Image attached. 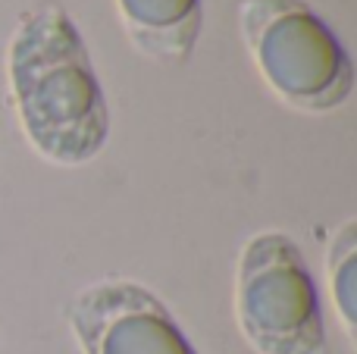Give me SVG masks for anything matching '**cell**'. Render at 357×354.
<instances>
[{
  "label": "cell",
  "mask_w": 357,
  "mask_h": 354,
  "mask_svg": "<svg viewBox=\"0 0 357 354\" xmlns=\"http://www.w3.org/2000/svg\"><path fill=\"white\" fill-rule=\"evenodd\" d=\"M10 100L44 160L82 167L110 141V104L79 25L54 0L16 19L6 47Z\"/></svg>",
  "instance_id": "cell-1"
},
{
  "label": "cell",
  "mask_w": 357,
  "mask_h": 354,
  "mask_svg": "<svg viewBox=\"0 0 357 354\" xmlns=\"http://www.w3.org/2000/svg\"><path fill=\"white\" fill-rule=\"evenodd\" d=\"M238 25L260 79L289 107L333 113L351 98V56L307 0H241Z\"/></svg>",
  "instance_id": "cell-2"
},
{
  "label": "cell",
  "mask_w": 357,
  "mask_h": 354,
  "mask_svg": "<svg viewBox=\"0 0 357 354\" xmlns=\"http://www.w3.org/2000/svg\"><path fill=\"white\" fill-rule=\"evenodd\" d=\"M235 320L257 354H326L317 282L291 236L266 229L245 242L235 267Z\"/></svg>",
  "instance_id": "cell-3"
},
{
  "label": "cell",
  "mask_w": 357,
  "mask_h": 354,
  "mask_svg": "<svg viewBox=\"0 0 357 354\" xmlns=\"http://www.w3.org/2000/svg\"><path fill=\"white\" fill-rule=\"evenodd\" d=\"M66 323L82 354H197L163 298L132 279H100L75 292Z\"/></svg>",
  "instance_id": "cell-4"
},
{
  "label": "cell",
  "mask_w": 357,
  "mask_h": 354,
  "mask_svg": "<svg viewBox=\"0 0 357 354\" xmlns=\"http://www.w3.org/2000/svg\"><path fill=\"white\" fill-rule=\"evenodd\" d=\"M126 35L148 60L185 66L204 25L201 0H116Z\"/></svg>",
  "instance_id": "cell-5"
},
{
  "label": "cell",
  "mask_w": 357,
  "mask_h": 354,
  "mask_svg": "<svg viewBox=\"0 0 357 354\" xmlns=\"http://www.w3.org/2000/svg\"><path fill=\"white\" fill-rule=\"evenodd\" d=\"M326 267H329V282H333V298H335V311L339 320L345 326L348 339H354L357 332V223L345 220L339 226V232L329 242V254H326Z\"/></svg>",
  "instance_id": "cell-6"
}]
</instances>
